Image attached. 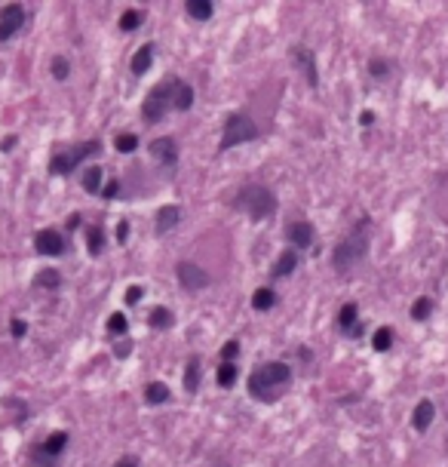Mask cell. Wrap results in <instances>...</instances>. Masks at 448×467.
I'll return each mask as SVG.
<instances>
[{"mask_svg": "<svg viewBox=\"0 0 448 467\" xmlns=\"http://www.w3.org/2000/svg\"><path fill=\"white\" fill-rule=\"evenodd\" d=\"M368 243H372V219H366V215H362L357 225L350 228V234H347L344 240L335 246V259H332L335 271L347 274L350 268H357L359 261L368 255Z\"/></svg>", "mask_w": 448, "mask_h": 467, "instance_id": "6da1fadb", "label": "cell"}, {"mask_svg": "<svg viewBox=\"0 0 448 467\" xmlns=\"http://www.w3.org/2000/svg\"><path fill=\"white\" fill-rule=\"evenodd\" d=\"M289 381H292V369H289V363H280V360H273V363H261L258 369L249 375V393H252L255 400H261V403H273Z\"/></svg>", "mask_w": 448, "mask_h": 467, "instance_id": "7a4b0ae2", "label": "cell"}, {"mask_svg": "<svg viewBox=\"0 0 448 467\" xmlns=\"http://www.w3.org/2000/svg\"><path fill=\"white\" fill-rule=\"evenodd\" d=\"M236 209L246 213L249 219H255V221H265L276 213V197H273V191L265 185H246L236 194Z\"/></svg>", "mask_w": 448, "mask_h": 467, "instance_id": "3957f363", "label": "cell"}, {"mask_svg": "<svg viewBox=\"0 0 448 467\" xmlns=\"http://www.w3.org/2000/svg\"><path fill=\"white\" fill-rule=\"evenodd\" d=\"M252 139H258L255 120L246 114V111H230L227 120H224V129H221L219 151H230V148H236V144H246Z\"/></svg>", "mask_w": 448, "mask_h": 467, "instance_id": "277c9868", "label": "cell"}, {"mask_svg": "<svg viewBox=\"0 0 448 467\" xmlns=\"http://www.w3.org/2000/svg\"><path fill=\"white\" fill-rule=\"evenodd\" d=\"M98 151H102V142H80V144H74L71 151H62V154H56L49 160V173L52 175H71L77 166H80L87 157H96Z\"/></svg>", "mask_w": 448, "mask_h": 467, "instance_id": "5b68a950", "label": "cell"}, {"mask_svg": "<svg viewBox=\"0 0 448 467\" xmlns=\"http://www.w3.org/2000/svg\"><path fill=\"white\" fill-rule=\"evenodd\" d=\"M172 83H175V77H169V80H160L150 89V96L144 98V105H142L144 123H160L163 117H166V111L172 108Z\"/></svg>", "mask_w": 448, "mask_h": 467, "instance_id": "8992f818", "label": "cell"}, {"mask_svg": "<svg viewBox=\"0 0 448 467\" xmlns=\"http://www.w3.org/2000/svg\"><path fill=\"white\" fill-rule=\"evenodd\" d=\"M65 446H68V433H65V431L52 433V437H46V443H41L34 449V461L41 464V467H52V464L58 461V455L65 452Z\"/></svg>", "mask_w": 448, "mask_h": 467, "instance_id": "52a82bcc", "label": "cell"}, {"mask_svg": "<svg viewBox=\"0 0 448 467\" xmlns=\"http://www.w3.org/2000/svg\"><path fill=\"white\" fill-rule=\"evenodd\" d=\"M22 25H25V6L22 3H6L3 10H0V43L16 37L19 31H22Z\"/></svg>", "mask_w": 448, "mask_h": 467, "instance_id": "ba28073f", "label": "cell"}, {"mask_svg": "<svg viewBox=\"0 0 448 467\" xmlns=\"http://www.w3.org/2000/svg\"><path fill=\"white\" fill-rule=\"evenodd\" d=\"M179 280L184 289H206L212 283V277L200 265H194V261H179Z\"/></svg>", "mask_w": 448, "mask_h": 467, "instance_id": "9c48e42d", "label": "cell"}, {"mask_svg": "<svg viewBox=\"0 0 448 467\" xmlns=\"http://www.w3.org/2000/svg\"><path fill=\"white\" fill-rule=\"evenodd\" d=\"M289 56H292V62L304 71L307 83H311L313 89L320 87V74H316V56H313V52L307 50V47H292V50H289Z\"/></svg>", "mask_w": 448, "mask_h": 467, "instance_id": "30bf717a", "label": "cell"}, {"mask_svg": "<svg viewBox=\"0 0 448 467\" xmlns=\"http://www.w3.org/2000/svg\"><path fill=\"white\" fill-rule=\"evenodd\" d=\"M34 249L41 255H62L65 252V237L58 234V231H52V228L37 231L34 234Z\"/></svg>", "mask_w": 448, "mask_h": 467, "instance_id": "8fae6325", "label": "cell"}, {"mask_svg": "<svg viewBox=\"0 0 448 467\" xmlns=\"http://www.w3.org/2000/svg\"><path fill=\"white\" fill-rule=\"evenodd\" d=\"M150 157L160 160L163 166H175L179 163V144L172 139H154L150 142Z\"/></svg>", "mask_w": 448, "mask_h": 467, "instance_id": "7c38bea8", "label": "cell"}, {"mask_svg": "<svg viewBox=\"0 0 448 467\" xmlns=\"http://www.w3.org/2000/svg\"><path fill=\"white\" fill-rule=\"evenodd\" d=\"M286 237H289V243H292V246L307 249L313 243V225H307V221H292V225H289V231H286Z\"/></svg>", "mask_w": 448, "mask_h": 467, "instance_id": "4fadbf2b", "label": "cell"}, {"mask_svg": "<svg viewBox=\"0 0 448 467\" xmlns=\"http://www.w3.org/2000/svg\"><path fill=\"white\" fill-rule=\"evenodd\" d=\"M179 221H181V209L179 206H160L157 209V234H169Z\"/></svg>", "mask_w": 448, "mask_h": 467, "instance_id": "5bb4252c", "label": "cell"}, {"mask_svg": "<svg viewBox=\"0 0 448 467\" xmlns=\"http://www.w3.org/2000/svg\"><path fill=\"white\" fill-rule=\"evenodd\" d=\"M190 105H194V87H188L184 80L175 77V83H172V108L175 111H188Z\"/></svg>", "mask_w": 448, "mask_h": 467, "instance_id": "9a60e30c", "label": "cell"}, {"mask_svg": "<svg viewBox=\"0 0 448 467\" xmlns=\"http://www.w3.org/2000/svg\"><path fill=\"white\" fill-rule=\"evenodd\" d=\"M433 415H436V406H433L430 400H421V403L414 406V415H412L414 431H427V427L433 424Z\"/></svg>", "mask_w": 448, "mask_h": 467, "instance_id": "2e32d148", "label": "cell"}, {"mask_svg": "<svg viewBox=\"0 0 448 467\" xmlns=\"http://www.w3.org/2000/svg\"><path fill=\"white\" fill-rule=\"evenodd\" d=\"M298 268V255H295V249H286V252H280V259H276L273 265V277H289V274Z\"/></svg>", "mask_w": 448, "mask_h": 467, "instance_id": "e0dca14e", "label": "cell"}, {"mask_svg": "<svg viewBox=\"0 0 448 467\" xmlns=\"http://www.w3.org/2000/svg\"><path fill=\"white\" fill-rule=\"evenodd\" d=\"M144 400H148L150 406H160V403H169V387L163 384V381H150L148 387H144Z\"/></svg>", "mask_w": 448, "mask_h": 467, "instance_id": "ac0fdd59", "label": "cell"}, {"mask_svg": "<svg viewBox=\"0 0 448 467\" xmlns=\"http://www.w3.org/2000/svg\"><path fill=\"white\" fill-rule=\"evenodd\" d=\"M184 10H188L190 19H200V22H206V19L215 12V3H209V0H188V3H184Z\"/></svg>", "mask_w": 448, "mask_h": 467, "instance_id": "d6986e66", "label": "cell"}, {"mask_svg": "<svg viewBox=\"0 0 448 467\" xmlns=\"http://www.w3.org/2000/svg\"><path fill=\"white\" fill-rule=\"evenodd\" d=\"M197 387H200V357H190L188 369H184V391L197 393Z\"/></svg>", "mask_w": 448, "mask_h": 467, "instance_id": "ffe728a7", "label": "cell"}, {"mask_svg": "<svg viewBox=\"0 0 448 467\" xmlns=\"http://www.w3.org/2000/svg\"><path fill=\"white\" fill-rule=\"evenodd\" d=\"M150 58H154V43H144L133 56V74H144L150 68Z\"/></svg>", "mask_w": 448, "mask_h": 467, "instance_id": "44dd1931", "label": "cell"}, {"mask_svg": "<svg viewBox=\"0 0 448 467\" xmlns=\"http://www.w3.org/2000/svg\"><path fill=\"white\" fill-rule=\"evenodd\" d=\"M273 305H276L273 289H267V286L255 289V295H252V307H255V311H270Z\"/></svg>", "mask_w": 448, "mask_h": 467, "instance_id": "7402d4cb", "label": "cell"}, {"mask_svg": "<svg viewBox=\"0 0 448 467\" xmlns=\"http://www.w3.org/2000/svg\"><path fill=\"white\" fill-rule=\"evenodd\" d=\"M83 191L87 194H102V166H89L83 173Z\"/></svg>", "mask_w": 448, "mask_h": 467, "instance_id": "603a6c76", "label": "cell"}, {"mask_svg": "<svg viewBox=\"0 0 448 467\" xmlns=\"http://www.w3.org/2000/svg\"><path fill=\"white\" fill-rule=\"evenodd\" d=\"M148 323H150V329H169L175 323V317H172V311L169 307H154L150 311V317H148Z\"/></svg>", "mask_w": 448, "mask_h": 467, "instance_id": "cb8c5ba5", "label": "cell"}, {"mask_svg": "<svg viewBox=\"0 0 448 467\" xmlns=\"http://www.w3.org/2000/svg\"><path fill=\"white\" fill-rule=\"evenodd\" d=\"M357 317H359V307L350 301V305L341 307V314H338V326L344 329V332H350V329L357 326Z\"/></svg>", "mask_w": 448, "mask_h": 467, "instance_id": "d4e9b609", "label": "cell"}, {"mask_svg": "<svg viewBox=\"0 0 448 467\" xmlns=\"http://www.w3.org/2000/svg\"><path fill=\"white\" fill-rule=\"evenodd\" d=\"M372 345H374V351H390V345H393V329L390 326H381L378 332H374V338H372Z\"/></svg>", "mask_w": 448, "mask_h": 467, "instance_id": "484cf974", "label": "cell"}, {"mask_svg": "<svg viewBox=\"0 0 448 467\" xmlns=\"http://www.w3.org/2000/svg\"><path fill=\"white\" fill-rule=\"evenodd\" d=\"M430 314H433V298H427V295L412 305V320H418V323H424Z\"/></svg>", "mask_w": 448, "mask_h": 467, "instance_id": "4316f807", "label": "cell"}, {"mask_svg": "<svg viewBox=\"0 0 448 467\" xmlns=\"http://www.w3.org/2000/svg\"><path fill=\"white\" fill-rule=\"evenodd\" d=\"M87 246H89V255H102V249H104L102 228H89V231H87Z\"/></svg>", "mask_w": 448, "mask_h": 467, "instance_id": "83f0119b", "label": "cell"}, {"mask_svg": "<svg viewBox=\"0 0 448 467\" xmlns=\"http://www.w3.org/2000/svg\"><path fill=\"white\" fill-rule=\"evenodd\" d=\"M34 283H37L41 289H58V283H62V274L49 268V271H41V274H37Z\"/></svg>", "mask_w": 448, "mask_h": 467, "instance_id": "f1b7e54d", "label": "cell"}, {"mask_svg": "<svg viewBox=\"0 0 448 467\" xmlns=\"http://www.w3.org/2000/svg\"><path fill=\"white\" fill-rule=\"evenodd\" d=\"M142 22H144V12H138V10H126V12L120 16V31H135Z\"/></svg>", "mask_w": 448, "mask_h": 467, "instance_id": "f546056e", "label": "cell"}, {"mask_svg": "<svg viewBox=\"0 0 448 467\" xmlns=\"http://www.w3.org/2000/svg\"><path fill=\"white\" fill-rule=\"evenodd\" d=\"M215 378H219L221 387H234V381H236V366H234V363H221L219 372H215Z\"/></svg>", "mask_w": 448, "mask_h": 467, "instance_id": "4dcf8cb0", "label": "cell"}, {"mask_svg": "<svg viewBox=\"0 0 448 467\" xmlns=\"http://www.w3.org/2000/svg\"><path fill=\"white\" fill-rule=\"evenodd\" d=\"M108 332H111V335H126V332H129V320L123 317L120 311L111 314V317H108Z\"/></svg>", "mask_w": 448, "mask_h": 467, "instance_id": "1f68e13d", "label": "cell"}, {"mask_svg": "<svg viewBox=\"0 0 448 467\" xmlns=\"http://www.w3.org/2000/svg\"><path fill=\"white\" fill-rule=\"evenodd\" d=\"M114 148L120 151V154H133V151L138 148V135H133V133L117 135V139H114Z\"/></svg>", "mask_w": 448, "mask_h": 467, "instance_id": "d6a6232c", "label": "cell"}, {"mask_svg": "<svg viewBox=\"0 0 448 467\" xmlns=\"http://www.w3.org/2000/svg\"><path fill=\"white\" fill-rule=\"evenodd\" d=\"M68 74H71V62L65 56H56L52 58V77L56 80H68Z\"/></svg>", "mask_w": 448, "mask_h": 467, "instance_id": "836d02e7", "label": "cell"}, {"mask_svg": "<svg viewBox=\"0 0 448 467\" xmlns=\"http://www.w3.org/2000/svg\"><path fill=\"white\" fill-rule=\"evenodd\" d=\"M236 354H240V341H227V345L221 347V354H219V357H221V363H234V360H236Z\"/></svg>", "mask_w": 448, "mask_h": 467, "instance_id": "e575fe53", "label": "cell"}, {"mask_svg": "<svg viewBox=\"0 0 448 467\" xmlns=\"http://www.w3.org/2000/svg\"><path fill=\"white\" fill-rule=\"evenodd\" d=\"M368 71H372V77H387L390 65H387L384 58H372V62H368Z\"/></svg>", "mask_w": 448, "mask_h": 467, "instance_id": "d590c367", "label": "cell"}, {"mask_svg": "<svg viewBox=\"0 0 448 467\" xmlns=\"http://www.w3.org/2000/svg\"><path fill=\"white\" fill-rule=\"evenodd\" d=\"M10 332L16 335V338H25V332H28V323H25V320H19V317H12V323H10Z\"/></svg>", "mask_w": 448, "mask_h": 467, "instance_id": "8d00e7d4", "label": "cell"}, {"mask_svg": "<svg viewBox=\"0 0 448 467\" xmlns=\"http://www.w3.org/2000/svg\"><path fill=\"white\" fill-rule=\"evenodd\" d=\"M117 194H120V179L108 182V188H102V197H104V200H114Z\"/></svg>", "mask_w": 448, "mask_h": 467, "instance_id": "74e56055", "label": "cell"}, {"mask_svg": "<svg viewBox=\"0 0 448 467\" xmlns=\"http://www.w3.org/2000/svg\"><path fill=\"white\" fill-rule=\"evenodd\" d=\"M117 243H120V246H123V243H126L129 240V221H120V225H117Z\"/></svg>", "mask_w": 448, "mask_h": 467, "instance_id": "f35d334b", "label": "cell"}, {"mask_svg": "<svg viewBox=\"0 0 448 467\" xmlns=\"http://www.w3.org/2000/svg\"><path fill=\"white\" fill-rule=\"evenodd\" d=\"M142 295H144V289H142V286H133V289L126 292V305H135V301L142 298Z\"/></svg>", "mask_w": 448, "mask_h": 467, "instance_id": "ab89813d", "label": "cell"}, {"mask_svg": "<svg viewBox=\"0 0 448 467\" xmlns=\"http://www.w3.org/2000/svg\"><path fill=\"white\" fill-rule=\"evenodd\" d=\"M117 467H138V458H135V455H126V458H120V461H117Z\"/></svg>", "mask_w": 448, "mask_h": 467, "instance_id": "60d3db41", "label": "cell"}, {"mask_svg": "<svg viewBox=\"0 0 448 467\" xmlns=\"http://www.w3.org/2000/svg\"><path fill=\"white\" fill-rule=\"evenodd\" d=\"M359 123H362V127H372V123H374V114H372V111H362V114H359Z\"/></svg>", "mask_w": 448, "mask_h": 467, "instance_id": "b9f144b4", "label": "cell"}, {"mask_svg": "<svg viewBox=\"0 0 448 467\" xmlns=\"http://www.w3.org/2000/svg\"><path fill=\"white\" fill-rule=\"evenodd\" d=\"M12 148H16V135H6V139H3V151H12Z\"/></svg>", "mask_w": 448, "mask_h": 467, "instance_id": "7bdbcfd3", "label": "cell"}, {"mask_svg": "<svg viewBox=\"0 0 448 467\" xmlns=\"http://www.w3.org/2000/svg\"><path fill=\"white\" fill-rule=\"evenodd\" d=\"M77 225H80V215H71V219H68V231H74Z\"/></svg>", "mask_w": 448, "mask_h": 467, "instance_id": "ee69618b", "label": "cell"}]
</instances>
